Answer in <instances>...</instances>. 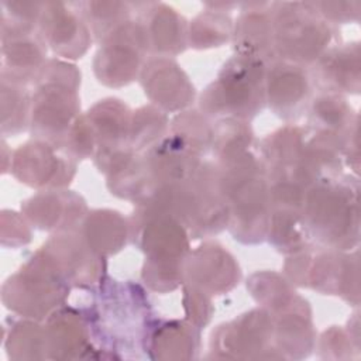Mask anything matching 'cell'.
<instances>
[{
	"mask_svg": "<svg viewBox=\"0 0 361 361\" xmlns=\"http://www.w3.org/2000/svg\"><path fill=\"white\" fill-rule=\"evenodd\" d=\"M92 306L83 310L96 358H126L147 354L148 337L155 322L144 289L131 281L103 278Z\"/></svg>",
	"mask_w": 361,
	"mask_h": 361,
	"instance_id": "6da1fadb",
	"label": "cell"
},
{
	"mask_svg": "<svg viewBox=\"0 0 361 361\" xmlns=\"http://www.w3.org/2000/svg\"><path fill=\"white\" fill-rule=\"evenodd\" d=\"M216 164L230 210L228 231L243 244L262 243L271 216V183L259 155L252 151Z\"/></svg>",
	"mask_w": 361,
	"mask_h": 361,
	"instance_id": "7a4b0ae2",
	"label": "cell"
},
{
	"mask_svg": "<svg viewBox=\"0 0 361 361\" xmlns=\"http://www.w3.org/2000/svg\"><path fill=\"white\" fill-rule=\"evenodd\" d=\"M303 219L313 245L351 251L360 241L358 178L341 175L306 189Z\"/></svg>",
	"mask_w": 361,
	"mask_h": 361,
	"instance_id": "3957f363",
	"label": "cell"
},
{
	"mask_svg": "<svg viewBox=\"0 0 361 361\" xmlns=\"http://www.w3.org/2000/svg\"><path fill=\"white\" fill-rule=\"evenodd\" d=\"M80 72L59 58H48L31 93L30 130L35 140L62 149L73 121L80 114Z\"/></svg>",
	"mask_w": 361,
	"mask_h": 361,
	"instance_id": "277c9868",
	"label": "cell"
},
{
	"mask_svg": "<svg viewBox=\"0 0 361 361\" xmlns=\"http://www.w3.org/2000/svg\"><path fill=\"white\" fill-rule=\"evenodd\" d=\"M267 65L255 56L234 52L199 96V110L210 120L250 121L265 107Z\"/></svg>",
	"mask_w": 361,
	"mask_h": 361,
	"instance_id": "5b68a950",
	"label": "cell"
},
{
	"mask_svg": "<svg viewBox=\"0 0 361 361\" xmlns=\"http://www.w3.org/2000/svg\"><path fill=\"white\" fill-rule=\"evenodd\" d=\"M275 56L302 66H312L340 34L310 1H274L269 6Z\"/></svg>",
	"mask_w": 361,
	"mask_h": 361,
	"instance_id": "8992f818",
	"label": "cell"
},
{
	"mask_svg": "<svg viewBox=\"0 0 361 361\" xmlns=\"http://www.w3.org/2000/svg\"><path fill=\"white\" fill-rule=\"evenodd\" d=\"M283 272L295 286L340 296L354 306L360 302L357 250L347 252L312 245L288 255Z\"/></svg>",
	"mask_w": 361,
	"mask_h": 361,
	"instance_id": "52a82bcc",
	"label": "cell"
},
{
	"mask_svg": "<svg viewBox=\"0 0 361 361\" xmlns=\"http://www.w3.org/2000/svg\"><path fill=\"white\" fill-rule=\"evenodd\" d=\"M71 286L61 278L48 258L37 250L1 286L4 306L21 317L45 320L65 305Z\"/></svg>",
	"mask_w": 361,
	"mask_h": 361,
	"instance_id": "ba28073f",
	"label": "cell"
},
{
	"mask_svg": "<svg viewBox=\"0 0 361 361\" xmlns=\"http://www.w3.org/2000/svg\"><path fill=\"white\" fill-rule=\"evenodd\" d=\"M148 55L144 24L140 18H130L99 42L93 72L104 86L121 87L140 78Z\"/></svg>",
	"mask_w": 361,
	"mask_h": 361,
	"instance_id": "9c48e42d",
	"label": "cell"
},
{
	"mask_svg": "<svg viewBox=\"0 0 361 361\" xmlns=\"http://www.w3.org/2000/svg\"><path fill=\"white\" fill-rule=\"evenodd\" d=\"M210 357L220 360H281L274 345V319L264 309L248 310L219 324L210 336ZM283 360V358H282Z\"/></svg>",
	"mask_w": 361,
	"mask_h": 361,
	"instance_id": "30bf717a",
	"label": "cell"
},
{
	"mask_svg": "<svg viewBox=\"0 0 361 361\" xmlns=\"http://www.w3.org/2000/svg\"><path fill=\"white\" fill-rule=\"evenodd\" d=\"M131 240L145 254V261L183 265L189 247L188 228L172 214L135 204L131 214Z\"/></svg>",
	"mask_w": 361,
	"mask_h": 361,
	"instance_id": "8fae6325",
	"label": "cell"
},
{
	"mask_svg": "<svg viewBox=\"0 0 361 361\" xmlns=\"http://www.w3.org/2000/svg\"><path fill=\"white\" fill-rule=\"evenodd\" d=\"M230 210L216 162L202 161L188 179V216L185 227L192 238L210 237L227 228Z\"/></svg>",
	"mask_w": 361,
	"mask_h": 361,
	"instance_id": "7c38bea8",
	"label": "cell"
},
{
	"mask_svg": "<svg viewBox=\"0 0 361 361\" xmlns=\"http://www.w3.org/2000/svg\"><path fill=\"white\" fill-rule=\"evenodd\" d=\"M10 171L18 182L34 189H65L76 175V159L63 149L34 138L13 152Z\"/></svg>",
	"mask_w": 361,
	"mask_h": 361,
	"instance_id": "4fadbf2b",
	"label": "cell"
},
{
	"mask_svg": "<svg viewBox=\"0 0 361 361\" xmlns=\"http://www.w3.org/2000/svg\"><path fill=\"white\" fill-rule=\"evenodd\" d=\"M39 250L71 288H94L104 278V257L89 245L79 227L54 233Z\"/></svg>",
	"mask_w": 361,
	"mask_h": 361,
	"instance_id": "5bb4252c",
	"label": "cell"
},
{
	"mask_svg": "<svg viewBox=\"0 0 361 361\" xmlns=\"http://www.w3.org/2000/svg\"><path fill=\"white\" fill-rule=\"evenodd\" d=\"M306 189L288 180L271 183V216L267 240L286 255L312 247L303 219Z\"/></svg>",
	"mask_w": 361,
	"mask_h": 361,
	"instance_id": "9a60e30c",
	"label": "cell"
},
{
	"mask_svg": "<svg viewBox=\"0 0 361 361\" xmlns=\"http://www.w3.org/2000/svg\"><path fill=\"white\" fill-rule=\"evenodd\" d=\"M307 133V127L288 124L259 142L258 152L269 183L288 180L305 189L310 188L305 165Z\"/></svg>",
	"mask_w": 361,
	"mask_h": 361,
	"instance_id": "2e32d148",
	"label": "cell"
},
{
	"mask_svg": "<svg viewBox=\"0 0 361 361\" xmlns=\"http://www.w3.org/2000/svg\"><path fill=\"white\" fill-rule=\"evenodd\" d=\"M313 86L306 66L275 58L267 65L265 104L278 117L296 120L307 110Z\"/></svg>",
	"mask_w": 361,
	"mask_h": 361,
	"instance_id": "e0dca14e",
	"label": "cell"
},
{
	"mask_svg": "<svg viewBox=\"0 0 361 361\" xmlns=\"http://www.w3.org/2000/svg\"><path fill=\"white\" fill-rule=\"evenodd\" d=\"M47 51L38 27L1 16V73L25 85L34 83L48 61Z\"/></svg>",
	"mask_w": 361,
	"mask_h": 361,
	"instance_id": "ac0fdd59",
	"label": "cell"
},
{
	"mask_svg": "<svg viewBox=\"0 0 361 361\" xmlns=\"http://www.w3.org/2000/svg\"><path fill=\"white\" fill-rule=\"evenodd\" d=\"M38 31L47 47L63 59L82 58L94 41L73 3L44 1Z\"/></svg>",
	"mask_w": 361,
	"mask_h": 361,
	"instance_id": "d6986e66",
	"label": "cell"
},
{
	"mask_svg": "<svg viewBox=\"0 0 361 361\" xmlns=\"http://www.w3.org/2000/svg\"><path fill=\"white\" fill-rule=\"evenodd\" d=\"M138 79L147 97L165 113L183 111L195 102L193 83L171 56H149Z\"/></svg>",
	"mask_w": 361,
	"mask_h": 361,
	"instance_id": "ffe728a7",
	"label": "cell"
},
{
	"mask_svg": "<svg viewBox=\"0 0 361 361\" xmlns=\"http://www.w3.org/2000/svg\"><path fill=\"white\" fill-rule=\"evenodd\" d=\"M240 279L238 262L219 243H203L188 254L183 264V283L199 288L210 296L227 293Z\"/></svg>",
	"mask_w": 361,
	"mask_h": 361,
	"instance_id": "44dd1931",
	"label": "cell"
},
{
	"mask_svg": "<svg viewBox=\"0 0 361 361\" xmlns=\"http://www.w3.org/2000/svg\"><path fill=\"white\" fill-rule=\"evenodd\" d=\"M21 213L35 228L62 231L79 227L87 213L85 199L66 189L39 190L21 203Z\"/></svg>",
	"mask_w": 361,
	"mask_h": 361,
	"instance_id": "7402d4cb",
	"label": "cell"
},
{
	"mask_svg": "<svg viewBox=\"0 0 361 361\" xmlns=\"http://www.w3.org/2000/svg\"><path fill=\"white\" fill-rule=\"evenodd\" d=\"M48 360L94 358L96 350L85 313L61 306L45 319Z\"/></svg>",
	"mask_w": 361,
	"mask_h": 361,
	"instance_id": "603a6c76",
	"label": "cell"
},
{
	"mask_svg": "<svg viewBox=\"0 0 361 361\" xmlns=\"http://www.w3.org/2000/svg\"><path fill=\"white\" fill-rule=\"evenodd\" d=\"M360 42L334 44L310 66L313 85L319 92L357 94L361 86Z\"/></svg>",
	"mask_w": 361,
	"mask_h": 361,
	"instance_id": "cb8c5ba5",
	"label": "cell"
},
{
	"mask_svg": "<svg viewBox=\"0 0 361 361\" xmlns=\"http://www.w3.org/2000/svg\"><path fill=\"white\" fill-rule=\"evenodd\" d=\"M274 319V345L283 360H300L310 355L316 345L312 310L302 296L290 306L271 313Z\"/></svg>",
	"mask_w": 361,
	"mask_h": 361,
	"instance_id": "d4e9b609",
	"label": "cell"
},
{
	"mask_svg": "<svg viewBox=\"0 0 361 361\" xmlns=\"http://www.w3.org/2000/svg\"><path fill=\"white\" fill-rule=\"evenodd\" d=\"M142 7L137 18L144 24L149 55L172 58L182 54L189 47V23L165 3H142Z\"/></svg>",
	"mask_w": 361,
	"mask_h": 361,
	"instance_id": "484cf974",
	"label": "cell"
},
{
	"mask_svg": "<svg viewBox=\"0 0 361 361\" xmlns=\"http://www.w3.org/2000/svg\"><path fill=\"white\" fill-rule=\"evenodd\" d=\"M271 3H244L233 28L235 54L255 56L265 63L275 59Z\"/></svg>",
	"mask_w": 361,
	"mask_h": 361,
	"instance_id": "4316f807",
	"label": "cell"
},
{
	"mask_svg": "<svg viewBox=\"0 0 361 361\" xmlns=\"http://www.w3.org/2000/svg\"><path fill=\"white\" fill-rule=\"evenodd\" d=\"M200 347V329L188 319H155L147 344L149 358L158 360H192L197 357Z\"/></svg>",
	"mask_w": 361,
	"mask_h": 361,
	"instance_id": "83f0119b",
	"label": "cell"
},
{
	"mask_svg": "<svg viewBox=\"0 0 361 361\" xmlns=\"http://www.w3.org/2000/svg\"><path fill=\"white\" fill-rule=\"evenodd\" d=\"M79 230L89 245L104 258L123 250L131 238L130 220L120 212L110 209L87 212Z\"/></svg>",
	"mask_w": 361,
	"mask_h": 361,
	"instance_id": "f1b7e54d",
	"label": "cell"
},
{
	"mask_svg": "<svg viewBox=\"0 0 361 361\" xmlns=\"http://www.w3.org/2000/svg\"><path fill=\"white\" fill-rule=\"evenodd\" d=\"M131 113L117 97L99 100L85 113L96 140V151L127 145Z\"/></svg>",
	"mask_w": 361,
	"mask_h": 361,
	"instance_id": "f546056e",
	"label": "cell"
},
{
	"mask_svg": "<svg viewBox=\"0 0 361 361\" xmlns=\"http://www.w3.org/2000/svg\"><path fill=\"white\" fill-rule=\"evenodd\" d=\"M309 126L313 130L348 138L358 128V114L343 94L319 92L307 107Z\"/></svg>",
	"mask_w": 361,
	"mask_h": 361,
	"instance_id": "4dcf8cb0",
	"label": "cell"
},
{
	"mask_svg": "<svg viewBox=\"0 0 361 361\" xmlns=\"http://www.w3.org/2000/svg\"><path fill=\"white\" fill-rule=\"evenodd\" d=\"M210 7L197 14L188 27V45L195 49L221 47L233 37L234 23L227 13L234 3H207Z\"/></svg>",
	"mask_w": 361,
	"mask_h": 361,
	"instance_id": "1f68e13d",
	"label": "cell"
},
{
	"mask_svg": "<svg viewBox=\"0 0 361 361\" xmlns=\"http://www.w3.org/2000/svg\"><path fill=\"white\" fill-rule=\"evenodd\" d=\"M255 147V137L250 121L224 117L213 121L212 145L216 162H224L248 152H252Z\"/></svg>",
	"mask_w": 361,
	"mask_h": 361,
	"instance_id": "d6a6232c",
	"label": "cell"
},
{
	"mask_svg": "<svg viewBox=\"0 0 361 361\" xmlns=\"http://www.w3.org/2000/svg\"><path fill=\"white\" fill-rule=\"evenodd\" d=\"M4 338L11 360H48L45 326L39 320L23 317L11 322Z\"/></svg>",
	"mask_w": 361,
	"mask_h": 361,
	"instance_id": "836d02e7",
	"label": "cell"
},
{
	"mask_svg": "<svg viewBox=\"0 0 361 361\" xmlns=\"http://www.w3.org/2000/svg\"><path fill=\"white\" fill-rule=\"evenodd\" d=\"M169 118L164 110L154 104H145L131 113L127 147L142 154L157 145L169 131Z\"/></svg>",
	"mask_w": 361,
	"mask_h": 361,
	"instance_id": "e575fe53",
	"label": "cell"
},
{
	"mask_svg": "<svg viewBox=\"0 0 361 361\" xmlns=\"http://www.w3.org/2000/svg\"><path fill=\"white\" fill-rule=\"evenodd\" d=\"M1 76V134L16 135L30 127L31 93L21 83L4 73Z\"/></svg>",
	"mask_w": 361,
	"mask_h": 361,
	"instance_id": "d590c367",
	"label": "cell"
},
{
	"mask_svg": "<svg viewBox=\"0 0 361 361\" xmlns=\"http://www.w3.org/2000/svg\"><path fill=\"white\" fill-rule=\"evenodd\" d=\"M73 6L86 21L93 39L102 42L111 31L131 18L135 4L127 1H75Z\"/></svg>",
	"mask_w": 361,
	"mask_h": 361,
	"instance_id": "8d00e7d4",
	"label": "cell"
},
{
	"mask_svg": "<svg viewBox=\"0 0 361 361\" xmlns=\"http://www.w3.org/2000/svg\"><path fill=\"white\" fill-rule=\"evenodd\" d=\"M247 288L254 300L269 313L288 307L299 298L292 283L281 274L272 271L252 274L247 282Z\"/></svg>",
	"mask_w": 361,
	"mask_h": 361,
	"instance_id": "74e56055",
	"label": "cell"
},
{
	"mask_svg": "<svg viewBox=\"0 0 361 361\" xmlns=\"http://www.w3.org/2000/svg\"><path fill=\"white\" fill-rule=\"evenodd\" d=\"M168 133L202 157L212 145L213 120L204 116L199 109L183 110L171 120Z\"/></svg>",
	"mask_w": 361,
	"mask_h": 361,
	"instance_id": "f35d334b",
	"label": "cell"
},
{
	"mask_svg": "<svg viewBox=\"0 0 361 361\" xmlns=\"http://www.w3.org/2000/svg\"><path fill=\"white\" fill-rule=\"evenodd\" d=\"M317 350L324 360H351L360 357V334L350 329L331 326L319 338Z\"/></svg>",
	"mask_w": 361,
	"mask_h": 361,
	"instance_id": "ab89813d",
	"label": "cell"
},
{
	"mask_svg": "<svg viewBox=\"0 0 361 361\" xmlns=\"http://www.w3.org/2000/svg\"><path fill=\"white\" fill-rule=\"evenodd\" d=\"M96 140L85 114H79L68 131L62 149L73 159L93 158L96 152Z\"/></svg>",
	"mask_w": 361,
	"mask_h": 361,
	"instance_id": "60d3db41",
	"label": "cell"
},
{
	"mask_svg": "<svg viewBox=\"0 0 361 361\" xmlns=\"http://www.w3.org/2000/svg\"><path fill=\"white\" fill-rule=\"evenodd\" d=\"M183 309L186 319L202 330L207 326L213 314L212 296L199 288L183 283Z\"/></svg>",
	"mask_w": 361,
	"mask_h": 361,
	"instance_id": "b9f144b4",
	"label": "cell"
},
{
	"mask_svg": "<svg viewBox=\"0 0 361 361\" xmlns=\"http://www.w3.org/2000/svg\"><path fill=\"white\" fill-rule=\"evenodd\" d=\"M30 221L17 212L1 213V244L4 247H20L31 241Z\"/></svg>",
	"mask_w": 361,
	"mask_h": 361,
	"instance_id": "7bdbcfd3",
	"label": "cell"
},
{
	"mask_svg": "<svg viewBox=\"0 0 361 361\" xmlns=\"http://www.w3.org/2000/svg\"><path fill=\"white\" fill-rule=\"evenodd\" d=\"M316 11L330 24L357 23L361 16V1H310Z\"/></svg>",
	"mask_w": 361,
	"mask_h": 361,
	"instance_id": "ee69618b",
	"label": "cell"
}]
</instances>
